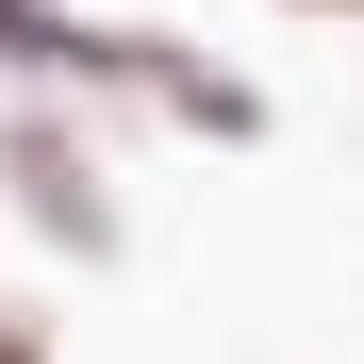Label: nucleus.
I'll list each match as a JSON object with an SVG mask.
<instances>
[{
	"label": "nucleus",
	"instance_id": "obj_1",
	"mask_svg": "<svg viewBox=\"0 0 364 364\" xmlns=\"http://www.w3.org/2000/svg\"><path fill=\"white\" fill-rule=\"evenodd\" d=\"M0 50H17V67H50V83H166L182 116H199V133H249V83H215V67H182L166 33H67L50 17V0H0Z\"/></svg>",
	"mask_w": 364,
	"mask_h": 364
},
{
	"label": "nucleus",
	"instance_id": "obj_2",
	"mask_svg": "<svg viewBox=\"0 0 364 364\" xmlns=\"http://www.w3.org/2000/svg\"><path fill=\"white\" fill-rule=\"evenodd\" d=\"M0 182H17V199L67 232V249H116V182L83 166V133H67V116H17V133H0Z\"/></svg>",
	"mask_w": 364,
	"mask_h": 364
},
{
	"label": "nucleus",
	"instance_id": "obj_3",
	"mask_svg": "<svg viewBox=\"0 0 364 364\" xmlns=\"http://www.w3.org/2000/svg\"><path fill=\"white\" fill-rule=\"evenodd\" d=\"M0 364H50V315H33V298H0Z\"/></svg>",
	"mask_w": 364,
	"mask_h": 364
}]
</instances>
